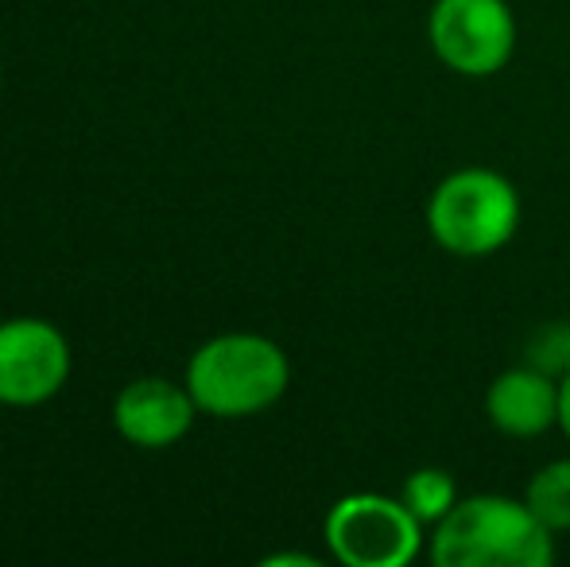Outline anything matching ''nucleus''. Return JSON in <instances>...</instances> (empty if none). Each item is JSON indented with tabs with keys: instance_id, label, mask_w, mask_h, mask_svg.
<instances>
[{
	"instance_id": "1a4fd4ad",
	"label": "nucleus",
	"mask_w": 570,
	"mask_h": 567,
	"mask_svg": "<svg viewBox=\"0 0 570 567\" xmlns=\"http://www.w3.org/2000/svg\"><path fill=\"white\" fill-rule=\"evenodd\" d=\"M524 501L551 532H570V459H551L524 486Z\"/></svg>"
},
{
	"instance_id": "9d476101",
	"label": "nucleus",
	"mask_w": 570,
	"mask_h": 567,
	"mask_svg": "<svg viewBox=\"0 0 570 567\" xmlns=\"http://www.w3.org/2000/svg\"><path fill=\"white\" fill-rule=\"evenodd\" d=\"M400 498L407 501V509H412L415 517H420L423 525H428V532L435 529L439 521H443L446 514L458 506V482L451 470L443 467H420L407 475L404 490H400Z\"/></svg>"
},
{
	"instance_id": "9b49d317",
	"label": "nucleus",
	"mask_w": 570,
	"mask_h": 567,
	"mask_svg": "<svg viewBox=\"0 0 570 567\" xmlns=\"http://www.w3.org/2000/svg\"><path fill=\"white\" fill-rule=\"evenodd\" d=\"M559 428L570 439V370L559 378Z\"/></svg>"
},
{
	"instance_id": "20e7f679",
	"label": "nucleus",
	"mask_w": 570,
	"mask_h": 567,
	"mask_svg": "<svg viewBox=\"0 0 570 567\" xmlns=\"http://www.w3.org/2000/svg\"><path fill=\"white\" fill-rule=\"evenodd\" d=\"M323 537L345 567H407L428 553V525L389 493H345L326 509Z\"/></svg>"
},
{
	"instance_id": "f257e3e1",
	"label": "nucleus",
	"mask_w": 570,
	"mask_h": 567,
	"mask_svg": "<svg viewBox=\"0 0 570 567\" xmlns=\"http://www.w3.org/2000/svg\"><path fill=\"white\" fill-rule=\"evenodd\" d=\"M428 556L435 567H551L556 532L524 498L473 493L428 532Z\"/></svg>"
},
{
	"instance_id": "7ed1b4c3",
	"label": "nucleus",
	"mask_w": 570,
	"mask_h": 567,
	"mask_svg": "<svg viewBox=\"0 0 570 567\" xmlns=\"http://www.w3.org/2000/svg\"><path fill=\"white\" fill-rule=\"evenodd\" d=\"M520 190L493 167H458L428 198V234L462 261L493 257L520 229Z\"/></svg>"
},
{
	"instance_id": "f8f14e48",
	"label": "nucleus",
	"mask_w": 570,
	"mask_h": 567,
	"mask_svg": "<svg viewBox=\"0 0 570 567\" xmlns=\"http://www.w3.org/2000/svg\"><path fill=\"white\" fill-rule=\"evenodd\" d=\"M279 564H299V567H318L315 556H299V553H284V556H268L264 567H279Z\"/></svg>"
},
{
	"instance_id": "0eeeda50",
	"label": "nucleus",
	"mask_w": 570,
	"mask_h": 567,
	"mask_svg": "<svg viewBox=\"0 0 570 567\" xmlns=\"http://www.w3.org/2000/svg\"><path fill=\"white\" fill-rule=\"evenodd\" d=\"M198 404L187 381L175 385L171 378H136L114 401V428L120 439L140 451H167L195 428Z\"/></svg>"
},
{
	"instance_id": "6e6552de",
	"label": "nucleus",
	"mask_w": 570,
	"mask_h": 567,
	"mask_svg": "<svg viewBox=\"0 0 570 567\" xmlns=\"http://www.w3.org/2000/svg\"><path fill=\"white\" fill-rule=\"evenodd\" d=\"M485 417L501 436H543L548 428L559 424V378L535 370V365H517V370L497 373L485 389Z\"/></svg>"
},
{
	"instance_id": "f03ea898",
	"label": "nucleus",
	"mask_w": 570,
	"mask_h": 567,
	"mask_svg": "<svg viewBox=\"0 0 570 567\" xmlns=\"http://www.w3.org/2000/svg\"><path fill=\"white\" fill-rule=\"evenodd\" d=\"M292 362L284 346L253 331H229L203 342L187 362V389L198 412L214 420L261 417L284 401Z\"/></svg>"
},
{
	"instance_id": "423d86ee",
	"label": "nucleus",
	"mask_w": 570,
	"mask_h": 567,
	"mask_svg": "<svg viewBox=\"0 0 570 567\" xmlns=\"http://www.w3.org/2000/svg\"><path fill=\"white\" fill-rule=\"evenodd\" d=\"M70 378V342L39 315H16L0 323V404L36 409L62 393Z\"/></svg>"
},
{
	"instance_id": "ddd939ff",
	"label": "nucleus",
	"mask_w": 570,
	"mask_h": 567,
	"mask_svg": "<svg viewBox=\"0 0 570 567\" xmlns=\"http://www.w3.org/2000/svg\"><path fill=\"white\" fill-rule=\"evenodd\" d=\"M567 326H570V315H567Z\"/></svg>"
},
{
	"instance_id": "39448f33",
	"label": "nucleus",
	"mask_w": 570,
	"mask_h": 567,
	"mask_svg": "<svg viewBox=\"0 0 570 567\" xmlns=\"http://www.w3.org/2000/svg\"><path fill=\"white\" fill-rule=\"evenodd\" d=\"M428 43L446 70L462 78H493L517 51V16L509 0H435Z\"/></svg>"
},
{
	"instance_id": "4468645a",
	"label": "nucleus",
	"mask_w": 570,
	"mask_h": 567,
	"mask_svg": "<svg viewBox=\"0 0 570 567\" xmlns=\"http://www.w3.org/2000/svg\"><path fill=\"white\" fill-rule=\"evenodd\" d=\"M0 82H4V75H0Z\"/></svg>"
}]
</instances>
